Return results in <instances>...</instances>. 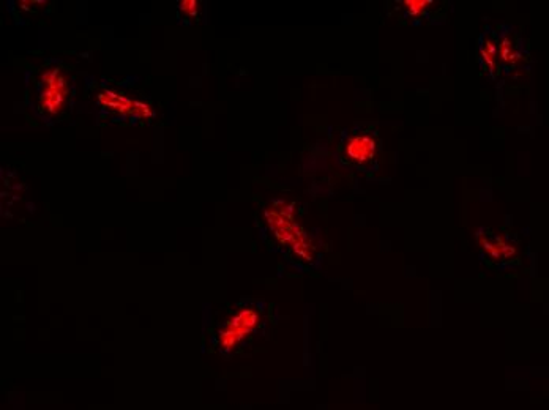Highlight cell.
Segmentation results:
<instances>
[{
  "label": "cell",
  "mask_w": 549,
  "mask_h": 410,
  "mask_svg": "<svg viewBox=\"0 0 549 410\" xmlns=\"http://www.w3.org/2000/svg\"><path fill=\"white\" fill-rule=\"evenodd\" d=\"M261 311L253 305H240L226 317H221L212 332L213 351L221 355L236 354L243 344L258 332Z\"/></svg>",
  "instance_id": "6da1fadb"
},
{
  "label": "cell",
  "mask_w": 549,
  "mask_h": 410,
  "mask_svg": "<svg viewBox=\"0 0 549 410\" xmlns=\"http://www.w3.org/2000/svg\"><path fill=\"white\" fill-rule=\"evenodd\" d=\"M267 220H269L270 228L275 231L281 243H289L300 256L310 258L307 254L310 246L307 245L305 232L292 221L291 215H288L284 210H281V212H267Z\"/></svg>",
  "instance_id": "7a4b0ae2"
},
{
  "label": "cell",
  "mask_w": 549,
  "mask_h": 410,
  "mask_svg": "<svg viewBox=\"0 0 549 410\" xmlns=\"http://www.w3.org/2000/svg\"><path fill=\"white\" fill-rule=\"evenodd\" d=\"M68 86L59 68L46 71L43 75V90L40 94V108L46 114H57L67 100Z\"/></svg>",
  "instance_id": "3957f363"
},
{
  "label": "cell",
  "mask_w": 549,
  "mask_h": 410,
  "mask_svg": "<svg viewBox=\"0 0 549 410\" xmlns=\"http://www.w3.org/2000/svg\"><path fill=\"white\" fill-rule=\"evenodd\" d=\"M346 157L354 163L366 164L373 161L376 155V139L370 135H355L346 142Z\"/></svg>",
  "instance_id": "277c9868"
},
{
  "label": "cell",
  "mask_w": 549,
  "mask_h": 410,
  "mask_svg": "<svg viewBox=\"0 0 549 410\" xmlns=\"http://www.w3.org/2000/svg\"><path fill=\"white\" fill-rule=\"evenodd\" d=\"M497 53H499V62L505 68H513L523 59L520 41L512 32H504L497 41Z\"/></svg>",
  "instance_id": "5b68a950"
},
{
  "label": "cell",
  "mask_w": 549,
  "mask_h": 410,
  "mask_svg": "<svg viewBox=\"0 0 549 410\" xmlns=\"http://www.w3.org/2000/svg\"><path fill=\"white\" fill-rule=\"evenodd\" d=\"M480 243L488 251L491 258L496 259V261H507V259L513 258L516 254L515 245L508 243L501 235L482 237Z\"/></svg>",
  "instance_id": "8992f818"
},
{
  "label": "cell",
  "mask_w": 549,
  "mask_h": 410,
  "mask_svg": "<svg viewBox=\"0 0 549 410\" xmlns=\"http://www.w3.org/2000/svg\"><path fill=\"white\" fill-rule=\"evenodd\" d=\"M100 101L103 105L108 106V108L116 109L120 112H139L141 111L144 116H146L147 111H149V106L141 105V103H135L131 101L130 98L124 97V95L113 94V92H105V94L100 95Z\"/></svg>",
  "instance_id": "52a82bcc"
},
{
  "label": "cell",
  "mask_w": 549,
  "mask_h": 410,
  "mask_svg": "<svg viewBox=\"0 0 549 410\" xmlns=\"http://www.w3.org/2000/svg\"><path fill=\"white\" fill-rule=\"evenodd\" d=\"M480 56H482L483 65L486 70L496 75L499 70V53H497V43L491 38H485L480 45Z\"/></svg>",
  "instance_id": "ba28073f"
},
{
  "label": "cell",
  "mask_w": 549,
  "mask_h": 410,
  "mask_svg": "<svg viewBox=\"0 0 549 410\" xmlns=\"http://www.w3.org/2000/svg\"><path fill=\"white\" fill-rule=\"evenodd\" d=\"M431 4H433L431 0H406L404 7L408 10L409 16L419 18V16H422L430 8Z\"/></svg>",
  "instance_id": "9c48e42d"
},
{
  "label": "cell",
  "mask_w": 549,
  "mask_h": 410,
  "mask_svg": "<svg viewBox=\"0 0 549 410\" xmlns=\"http://www.w3.org/2000/svg\"><path fill=\"white\" fill-rule=\"evenodd\" d=\"M180 10L182 12L188 13V15L196 16V10H198V2L196 0H185V2H180Z\"/></svg>",
  "instance_id": "30bf717a"
}]
</instances>
